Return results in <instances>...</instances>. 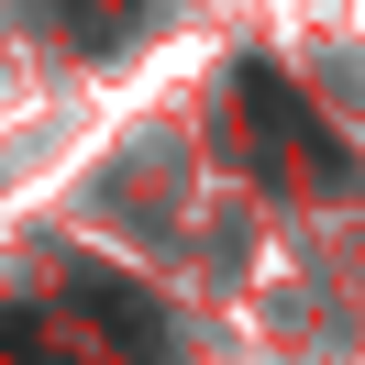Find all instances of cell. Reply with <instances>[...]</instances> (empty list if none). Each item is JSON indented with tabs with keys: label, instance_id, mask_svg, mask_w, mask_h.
<instances>
[{
	"label": "cell",
	"instance_id": "obj_1",
	"mask_svg": "<svg viewBox=\"0 0 365 365\" xmlns=\"http://www.w3.org/2000/svg\"><path fill=\"white\" fill-rule=\"evenodd\" d=\"M0 365H34V321L23 310H0Z\"/></svg>",
	"mask_w": 365,
	"mask_h": 365
}]
</instances>
